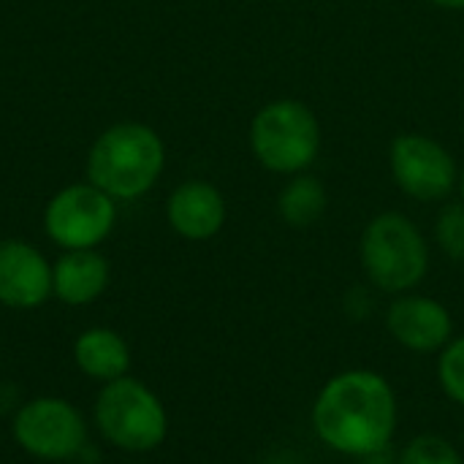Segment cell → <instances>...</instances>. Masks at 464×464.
<instances>
[{
    "label": "cell",
    "instance_id": "6da1fadb",
    "mask_svg": "<svg viewBox=\"0 0 464 464\" xmlns=\"http://www.w3.org/2000/svg\"><path fill=\"white\" fill-rule=\"evenodd\" d=\"M310 427L332 454L359 462L378 457L389 451L400 430L397 389L378 370H343L318 389Z\"/></svg>",
    "mask_w": 464,
    "mask_h": 464
},
{
    "label": "cell",
    "instance_id": "7a4b0ae2",
    "mask_svg": "<svg viewBox=\"0 0 464 464\" xmlns=\"http://www.w3.org/2000/svg\"><path fill=\"white\" fill-rule=\"evenodd\" d=\"M166 169V144L160 133L136 120L109 125L87 150V179L117 204L147 196Z\"/></svg>",
    "mask_w": 464,
    "mask_h": 464
},
{
    "label": "cell",
    "instance_id": "3957f363",
    "mask_svg": "<svg viewBox=\"0 0 464 464\" xmlns=\"http://www.w3.org/2000/svg\"><path fill=\"white\" fill-rule=\"evenodd\" d=\"M359 261L372 291L400 296L416 291L427 280L432 253L413 218L386 209L364 226L359 239Z\"/></svg>",
    "mask_w": 464,
    "mask_h": 464
},
{
    "label": "cell",
    "instance_id": "277c9868",
    "mask_svg": "<svg viewBox=\"0 0 464 464\" xmlns=\"http://www.w3.org/2000/svg\"><path fill=\"white\" fill-rule=\"evenodd\" d=\"M92 424L109 446L125 454H150L169 438L163 400L130 375L101 386L92 405Z\"/></svg>",
    "mask_w": 464,
    "mask_h": 464
},
{
    "label": "cell",
    "instance_id": "5b68a950",
    "mask_svg": "<svg viewBox=\"0 0 464 464\" xmlns=\"http://www.w3.org/2000/svg\"><path fill=\"white\" fill-rule=\"evenodd\" d=\"M247 144L261 169L283 177L302 174L321 152L318 114L296 98L269 101L253 114Z\"/></svg>",
    "mask_w": 464,
    "mask_h": 464
},
{
    "label": "cell",
    "instance_id": "8992f818",
    "mask_svg": "<svg viewBox=\"0 0 464 464\" xmlns=\"http://www.w3.org/2000/svg\"><path fill=\"white\" fill-rule=\"evenodd\" d=\"M14 443L41 462H73L87 449L90 427L84 413L65 397H35L11 416Z\"/></svg>",
    "mask_w": 464,
    "mask_h": 464
},
{
    "label": "cell",
    "instance_id": "52a82bcc",
    "mask_svg": "<svg viewBox=\"0 0 464 464\" xmlns=\"http://www.w3.org/2000/svg\"><path fill=\"white\" fill-rule=\"evenodd\" d=\"M41 220L60 250H98L117 226V201L90 179L71 182L49 196Z\"/></svg>",
    "mask_w": 464,
    "mask_h": 464
},
{
    "label": "cell",
    "instance_id": "ba28073f",
    "mask_svg": "<svg viewBox=\"0 0 464 464\" xmlns=\"http://www.w3.org/2000/svg\"><path fill=\"white\" fill-rule=\"evenodd\" d=\"M394 185L413 201L443 204L459 188V163L451 150L427 133H400L389 144Z\"/></svg>",
    "mask_w": 464,
    "mask_h": 464
},
{
    "label": "cell",
    "instance_id": "9c48e42d",
    "mask_svg": "<svg viewBox=\"0 0 464 464\" xmlns=\"http://www.w3.org/2000/svg\"><path fill=\"white\" fill-rule=\"evenodd\" d=\"M386 332L411 353L438 356L454 340V315L440 299L411 291L392 296L386 307Z\"/></svg>",
    "mask_w": 464,
    "mask_h": 464
},
{
    "label": "cell",
    "instance_id": "30bf717a",
    "mask_svg": "<svg viewBox=\"0 0 464 464\" xmlns=\"http://www.w3.org/2000/svg\"><path fill=\"white\" fill-rule=\"evenodd\" d=\"M52 299V264L27 239H0V304L38 310Z\"/></svg>",
    "mask_w": 464,
    "mask_h": 464
},
{
    "label": "cell",
    "instance_id": "8fae6325",
    "mask_svg": "<svg viewBox=\"0 0 464 464\" xmlns=\"http://www.w3.org/2000/svg\"><path fill=\"white\" fill-rule=\"evenodd\" d=\"M228 218L226 196L207 179L179 182L166 201V220L171 231L188 242L215 239Z\"/></svg>",
    "mask_w": 464,
    "mask_h": 464
},
{
    "label": "cell",
    "instance_id": "7c38bea8",
    "mask_svg": "<svg viewBox=\"0 0 464 464\" xmlns=\"http://www.w3.org/2000/svg\"><path fill=\"white\" fill-rule=\"evenodd\" d=\"M111 280V266L101 250H63L52 264V296L68 307L98 302Z\"/></svg>",
    "mask_w": 464,
    "mask_h": 464
},
{
    "label": "cell",
    "instance_id": "4fadbf2b",
    "mask_svg": "<svg viewBox=\"0 0 464 464\" xmlns=\"http://www.w3.org/2000/svg\"><path fill=\"white\" fill-rule=\"evenodd\" d=\"M73 364L84 378L103 386L130 372V348L120 332L109 326H90L73 340Z\"/></svg>",
    "mask_w": 464,
    "mask_h": 464
},
{
    "label": "cell",
    "instance_id": "5bb4252c",
    "mask_svg": "<svg viewBox=\"0 0 464 464\" xmlns=\"http://www.w3.org/2000/svg\"><path fill=\"white\" fill-rule=\"evenodd\" d=\"M326 209H329L326 185L307 171L288 177V182L283 185V190L277 196V212H280L283 223L291 228L315 226L326 215Z\"/></svg>",
    "mask_w": 464,
    "mask_h": 464
},
{
    "label": "cell",
    "instance_id": "9a60e30c",
    "mask_svg": "<svg viewBox=\"0 0 464 464\" xmlns=\"http://www.w3.org/2000/svg\"><path fill=\"white\" fill-rule=\"evenodd\" d=\"M432 239L449 261L464 264V201H443L432 226Z\"/></svg>",
    "mask_w": 464,
    "mask_h": 464
},
{
    "label": "cell",
    "instance_id": "2e32d148",
    "mask_svg": "<svg viewBox=\"0 0 464 464\" xmlns=\"http://www.w3.org/2000/svg\"><path fill=\"white\" fill-rule=\"evenodd\" d=\"M397 464H464V457L449 438L424 432L402 446Z\"/></svg>",
    "mask_w": 464,
    "mask_h": 464
},
{
    "label": "cell",
    "instance_id": "e0dca14e",
    "mask_svg": "<svg viewBox=\"0 0 464 464\" xmlns=\"http://www.w3.org/2000/svg\"><path fill=\"white\" fill-rule=\"evenodd\" d=\"M438 386L440 392L454 402L464 408V334L454 337L440 353L435 364Z\"/></svg>",
    "mask_w": 464,
    "mask_h": 464
},
{
    "label": "cell",
    "instance_id": "ac0fdd59",
    "mask_svg": "<svg viewBox=\"0 0 464 464\" xmlns=\"http://www.w3.org/2000/svg\"><path fill=\"white\" fill-rule=\"evenodd\" d=\"M370 310H372V296H370V291H367V288H351L348 296H345V313H348L351 318L362 321V318L370 315Z\"/></svg>",
    "mask_w": 464,
    "mask_h": 464
},
{
    "label": "cell",
    "instance_id": "d6986e66",
    "mask_svg": "<svg viewBox=\"0 0 464 464\" xmlns=\"http://www.w3.org/2000/svg\"><path fill=\"white\" fill-rule=\"evenodd\" d=\"M430 3L443 11H464V0H430Z\"/></svg>",
    "mask_w": 464,
    "mask_h": 464
},
{
    "label": "cell",
    "instance_id": "ffe728a7",
    "mask_svg": "<svg viewBox=\"0 0 464 464\" xmlns=\"http://www.w3.org/2000/svg\"><path fill=\"white\" fill-rule=\"evenodd\" d=\"M457 190H459V196H462L464 201V169H459V188Z\"/></svg>",
    "mask_w": 464,
    "mask_h": 464
},
{
    "label": "cell",
    "instance_id": "44dd1931",
    "mask_svg": "<svg viewBox=\"0 0 464 464\" xmlns=\"http://www.w3.org/2000/svg\"><path fill=\"white\" fill-rule=\"evenodd\" d=\"M73 464H87V462H73Z\"/></svg>",
    "mask_w": 464,
    "mask_h": 464
}]
</instances>
